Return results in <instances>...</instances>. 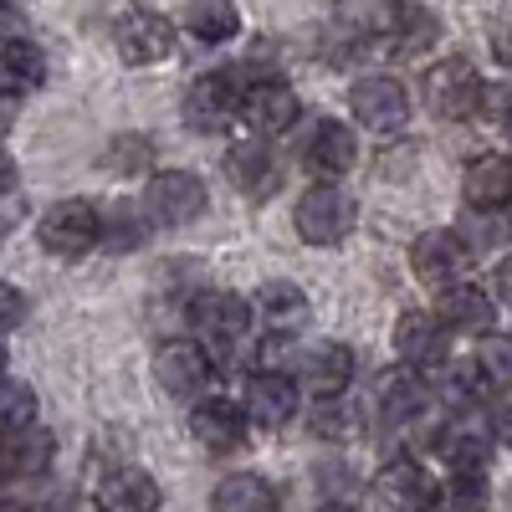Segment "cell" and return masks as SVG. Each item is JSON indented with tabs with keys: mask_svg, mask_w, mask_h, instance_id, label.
<instances>
[{
	"mask_svg": "<svg viewBox=\"0 0 512 512\" xmlns=\"http://www.w3.org/2000/svg\"><path fill=\"white\" fill-rule=\"evenodd\" d=\"M0 374H6V354H0Z\"/></svg>",
	"mask_w": 512,
	"mask_h": 512,
	"instance_id": "obj_42",
	"label": "cell"
},
{
	"mask_svg": "<svg viewBox=\"0 0 512 512\" xmlns=\"http://www.w3.org/2000/svg\"><path fill=\"white\" fill-rule=\"evenodd\" d=\"M425 405H431V384H425L420 369L400 364V369H390V374H379V384H374V410H379L384 425H410V420H420Z\"/></svg>",
	"mask_w": 512,
	"mask_h": 512,
	"instance_id": "obj_16",
	"label": "cell"
},
{
	"mask_svg": "<svg viewBox=\"0 0 512 512\" xmlns=\"http://www.w3.org/2000/svg\"><path fill=\"white\" fill-rule=\"evenodd\" d=\"M472 364L482 369L487 384L507 390V384H512V333H482V349H477Z\"/></svg>",
	"mask_w": 512,
	"mask_h": 512,
	"instance_id": "obj_31",
	"label": "cell"
},
{
	"mask_svg": "<svg viewBox=\"0 0 512 512\" xmlns=\"http://www.w3.org/2000/svg\"><path fill=\"white\" fill-rule=\"evenodd\" d=\"M297 374H303V384L313 395H344L349 379H354V349H344V344H313L303 354V364H297Z\"/></svg>",
	"mask_w": 512,
	"mask_h": 512,
	"instance_id": "obj_23",
	"label": "cell"
},
{
	"mask_svg": "<svg viewBox=\"0 0 512 512\" xmlns=\"http://www.w3.org/2000/svg\"><path fill=\"white\" fill-rule=\"evenodd\" d=\"M359 159V139H354V128L349 123H333L323 118L313 134L303 139V164L313 169L318 180H338V175H349Z\"/></svg>",
	"mask_w": 512,
	"mask_h": 512,
	"instance_id": "obj_17",
	"label": "cell"
},
{
	"mask_svg": "<svg viewBox=\"0 0 512 512\" xmlns=\"http://www.w3.org/2000/svg\"><path fill=\"white\" fill-rule=\"evenodd\" d=\"M246 431H251L246 410H241L236 400H226V395H210V400H200V405L190 410V436H195V446L210 451V456L236 451V446L246 441Z\"/></svg>",
	"mask_w": 512,
	"mask_h": 512,
	"instance_id": "obj_10",
	"label": "cell"
},
{
	"mask_svg": "<svg viewBox=\"0 0 512 512\" xmlns=\"http://www.w3.org/2000/svg\"><path fill=\"white\" fill-rule=\"evenodd\" d=\"M425 512H436V507H425Z\"/></svg>",
	"mask_w": 512,
	"mask_h": 512,
	"instance_id": "obj_44",
	"label": "cell"
},
{
	"mask_svg": "<svg viewBox=\"0 0 512 512\" xmlns=\"http://www.w3.org/2000/svg\"><path fill=\"white\" fill-rule=\"evenodd\" d=\"M0 113H6V93H0Z\"/></svg>",
	"mask_w": 512,
	"mask_h": 512,
	"instance_id": "obj_43",
	"label": "cell"
},
{
	"mask_svg": "<svg viewBox=\"0 0 512 512\" xmlns=\"http://www.w3.org/2000/svg\"><path fill=\"white\" fill-rule=\"evenodd\" d=\"M210 507L216 512H277V487L267 477H256V472H231L216 487Z\"/></svg>",
	"mask_w": 512,
	"mask_h": 512,
	"instance_id": "obj_27",
	"label": "cell"
},
{
	"mask_svg": "<svg viewBox=\"0 0 512 512\" xmlns=\"http://www.w3.org/2000/svg\"><path fill=\"white\" fill-rule=\"evenodd\" d=\"M98 241H103V216L88 200H62L41 216V246H47L52 256H67L72 262V256L93 251Z\"/></svg>",
	"mask_w": 512,
	"mask_h": 512,
	"instance_id": "obj_4",
	"label": "cell"
},
{
	"mask_svg": "<svg viewBox=\"0 0 512 512\" xmlns=\"http://www.w3.org/2000/svg\"><path fill=\"white\" fill-rule=\"evenodd\" d=\"M226 175H231V185H236L241 195H256V200L277 190L272 149H267V144H256V139H246V144H236V149L226 154Z\"/></svg>",
	"mask_w": 512,
	"mask_h": 512,
	"instance_id": "obj_25",
	"label": "cell"
},
{
	"mask_svg": "<svg viewBox=\"0 0 512 512\" xmlns=\"http://www.w3.org/2000/svg\"><path fill=\"white\" fill-rule=\"evenodd\" d=\"M497 297H502V303L512 308V256H507V262L497 267Z\"/></svg>",
	"mask_w": 512,
	"mask_h": 512,
	"instance_id": "obj_38",
	"label": "cell"
},
{
	"mask_svg": "<svg viewBox=\"0 0 512 512\" xmlns=\"http://www.w3.org/2000/svg\"><path fill=\"white\" fill-rule=\"evenodd\" d=\"M0 512H31V507H21V502H6V497H0Z\"/></svg>",
	"mask_w": 512,
	"mask_h": 512,
	"instance_id": "obj_41",
	"label": "cell"
},
{
	"mask_svg": "<svg viewBox=\"0 0 512 512\" xmlns=\"http://www.w3.org/2000/svg\"><path fill=\"white\" fill-rule=\"evenodd\" d=\"M425 103L436 118H472L482 108V77L466 57H446L425 72Z\"/></svg>",
	"mask_w": 512,
	"mask_h": 512,
	"instance_id": "obj_2",
	"label": "cell"
},
{
	"mask_svg": "<svg viewBox=\"0 0 512 512\" xmlns=\"http://www.w3.org/2000/svg\"><path fill=\"white\" fill-rule=\"evenodd\" d=\"M47 82V57H41L31 41H6L0 47V93L6 98H21V93H36Z\"/></svg>",
	"mask_w": 512,
	"mask_h": 512,
	"instance_id": "obj_26",
	"label": "cell"
},
{
	"mask_svg": "<svg viewBox=\"0 0 512 512\" xmlns=\"http://www.w3.org/2000/svg\"><path fill=\"white\" fill-rule=\"evenodd\" d=\"M185 26L200 41H231L241 31V16H236L231 0H190V6H185Z\"/></svg>",
	"mask_w": 512,
	"mask_h": 512,
	"instance_id": "obj_28",
	"label": "cell"
},
{
	"mask_svg": "<svg viewBox=\"0 0 512 512\" xmlns=\"http://www.w3.org/2000/svg\"><path fill=\"white\" fill-rule=\"evenodd\" d=\"M21 31H26V21H21L11 6H0V36H11V41H16Z\"/></svg>",
	"mask_w": 512,
	"mask_h": 512,
	"instance_id": "obj_37",
	"label": "cell"
},
{
	"mask_svg": "<svg viewBox=\"0 0 512 512\" xmlns=\"http://www.w3.org/2000/svg\"><path fill=\"white\" fill-rule=\"evenodd\" d=\"M466 262H472V246H466V236H456V231H425V236H415V246H410L415 277H420L425 287H436V292L451 287V282H461Z\"/></svg>",
	"mask_w": 512,
	"mask_h": 512,
	"instance_id": "obj_9",
	"label": "cell"
},
{
	"mask_svg": "<svg viewBox=\"0 0 512 512\" xmlns=\"http://www.w3.org/2000/svg\"><path fill=\"white\" fill-rule=\"evenodd\" d=\"M395 354H400V364H410L420 374L441 369L446 354H451V328L436 313H405L395 323Z\"/></svg>",
	"mask_w": 512,
	"mask_h": 512,
	"instance_id": "obj_13",
	"label": "cell"
},
{
	"mask_svg": "<svg viewBox=\"0 0 512 512\" xmlns=\"http://www.w3.org/2000/svg\"><path fill=\"white\" fill-rule=\"evenodd\" d=\"M359 221V205L349 190H338V180H318L303 200H297V236L313 246H338Z\"/></svg>",
	"mask_w": 512,
	"mask_h": 512,
	"instance_id": "obj_1",
	"label": "cell"
},
{
	"mask_svg": "<svg viewBox=\"0 0 512 512\" xmlns=\"http://www.w3.org/2000/svg\"><path fill=\"white\" fill-rule=\"evenodd\" d=\"M11 231H16V200L0 195V236H11Z\"/></svg>",
	"mask_w": 512,
	"mask_h": 512,
	"instance_id": "obj_39",
	"label": "cell"
},
{
	"mask_svg": "<svg viewBox=\"0 0 512 512\" xmlns=\"http://www.w3.org/2000/svg\"><path fill=\"white\" fill-rule=\"evenodd\" d=\"M169 41H175V31H169V21H164L159 11L134 6V11H123V16L113 21V47H118L123 62H134V67L164 62Z\"/></svg>",
	"mask_w": 512,
	"mask_h": 512,
	"instance_id": "obj_11",
	"label": "cell"
},
{
	"mask_svg": "<svg viewBox=\"0 0 512 512\" xmlns=\"http://www.w3.org/2000/svg\"><path fill=\"white\" fill-rule=\"evenodd\" d=\"M26 323V292L11 287V282H0V333H11Z\"/></svg>",
	"mask_w": 512,
	"mask_h": 512,
	"instance_id": "obj_34",
	"label": "cell"
},
{
	"mask_svg": "<svg viewBox=\"0 0 512 512\" xmlns=\"http://www.w3.org/2000/svg\"><path fill=\"white\" fill-rule=\"evenodd\" d=\"M36 420V395L26 379L0 374V431H21V425Z\"/></svg>",
	"mask_w": 512,
	"mask_h": 512,
	"instance_id": "obj_30",
	"label": "cell"
},
{
	"mask_svg": "<svg viewBox=\"0 0 512 512\" xmlns=\"http://www.w3.org/2000/svg\"><path fill=\"white\" fill-rule=\"evenodd\" d=\"M241 410H246L251 425H267V431L287 425V420L297 415V384H292V374H282V369H256V374L246 379Z\"/></svg>",
	"mask_w": 512,
	"mask_h": 512,
	"instance_id": "obj_15",
	"label": "cell"
},
{
	"mask_svg": "<svg viewBox=\"0 0 512 512\" xmlns=\"http://www.w3.org/2000/svg\"><path fill=\"white\" fill-rule=\"evenodd\" d=\"M349 108H354V123L369 128V134H395L410 118V93L395 77H359L349 93Z\"/></svg>",
	"mask_w": 512,
	"mask_h": 512,
	"instance_id": "obj_7",
	"label": "cell"
},
{
	"mask_svg": "<svg viewBox=\"0 0 512 512\" xmlns=\"http://www.w3.org/2000/svg\"><path fill=\"white\" fill-rule=\"evenodd\" d=\"M374 497H379V507H390V512H425L436 502V482H431V472H425L415 456H395L390 466H379Z\"/></svg>",
	"mask_w": 512,
	"mask_h": 512,
	"instance_id": "obj_12",
	"label": "cell"
},
{
	"mask_svg": "<svg viewBox=\"0 0 512 512\" xmlns=\"http://www.w3.org/2000/svg\"><path fill=\"white\" fill-rule=\"evenodd\" d=\"M492 492H487V477L482 472H451L446 487H436V512H487Z\"/></svg>",
	"mask_w": 512,
	"mask_h": 512,
	"instance_id": "obj_29",
	"label": "cell"
},
{
	"mask_svg": "<svg viewBox=\"0 0 512 512\" xmlns=\"http://www.w3.org/2000/svg\"><path fill=\"white\" fill-rule=\"evenodd\" d=\"M492 446H497V436H492L487 415H477V410L451 415L436 431V456L451 466V472H482V466L492 461Z\"/></svg>",
	"mask_w": 512,
	"mask_h": 512,
	"instance_id": "obj_5",
	"label": "cell"
},
{
	"mask_svg": "<svg viewBox=\"0 0 512 512\" xmlns=\"http://www.w3.org/2000/svg\"><path fill=\"white\" fill-rule=\"evenodd\" d=\"M461 195L472 210H507L512 205V159L507 154H477L466 164Z\"/></svg>",
	"mask_w": 512,
	"mask_h": 512,
	"instance_id": "obj_20",
	"label": "cell"
},
{
	"mask_svg": "<svg viewBox=\"0 0 512 512\" xmlns=\"http://www.w3.org/2000/svg\"><path fill=\"white\" fill-rule=\"evenodd\" d=\"M482 113L512 139V82H497V88H482Z\"/></svg>",
	"mask_w": 512,
	"mask_h": 512,
	"instance_id": "obj_33",
	"label": "cell"
},
{
	"mask_svg": "<svg viewBox=\"0 0 512 512\" xmlns=\"http://www.w3.org/2000/svg\"><path fill=\"white\" fill-rule=\"evenodd\" d=\"M154 379H159L164 395L195 400L210 384V349L195 344V338H169V344H159V354H154Z\"/></svg>",
	"mask_w": 512,
	"mask_h": 512,
	"instance_id": "obj_6",
	"label": "cell"
},
{
	"mask_svg": "<svg viewBox=\"0 0 512 512\" xmlns=\"http://www.w3.org/2000/svg\"><path fill=\"white\" fill-rule=\"evenodd\" d=\"M318 512H359V507H349V502H323Z\"/></svg>",
	"mask_w": 512,
	"mask_h": 512,
	"instance_id": "obj_40",
	"label": "cell"
},
{
	"mask_svg": "<svg viewBox=\"0 0 512 512\" xmlns=\"http://www.w3.org/2000/svg\"><path fill=\"white\" fill-rule=\"evenodd\" d=\"M379 36H384V47H390L395 57H415V52H425L441 36V26H436V16L425 6H415V0H395V6L379 11Z\"/></svg>",
	"mask_w": 512,
	"mask_h": 512,
	"instance_id": "obj_18",
	"label": "cell"
},
{
	"mask_svg": "<svg viewBox=\"0 0 512 512\" xmlns=\"http://www.w3.org/2000/svg\"><path fill=\"white\" fill-rule=\"evenodd\" d=\"M308 425H313V436H323V441H344L354 431V410L344 405V395H318Z\"/></svg>",
	"mask_w": 512,
	"mask_h": 512,
	"instance_id": "obj_32",
	"label": "cell"
},
{
	"mask_svg": "<svg viewBox=\"0 0 512 512\" xmlns=\"http://www.w3.org/2000/svg\"><path fill=\"white\" fill-rule=\"evenodd\" d=\"M251 318H262L277 338L297 333L308 323V292L297 282H267L262 292H256V303H251Z\"/></svg>",
	"mask_w": 512,
	"mask_h": 512,
	"instance_id": "obj_24",
	"label": "cell"
},
{
	"mask_svg": "<svg viewBox=\"0 0 512 512\" xmlns=\"http://www.w3.org/2000/svg\"><path fill=\"white\" fill-rule=\"evenodd\" d=\"M98 512H159V482L144 466H113L98 482Z\"/></svg>",
	"mask_w": 512,
	"mask_h": 512,
	"instance_id": "obj_22",
	"label": "cell"
},
{
	"mask_svg": "<svg viewBox=\"0 0 512 512\" xmlns=\"http://www.w3.org/2000/svg\"><path fill=\"white\" fill-rule=\"evenodd\" d=\"M11 185H16V159H11L6 144H0V195H11Z\"/></svg>",
	"mask_w": 512,
	"mask_h": 512,
	"instance_id": "obj_36",
	"label": "cell"
},
{
	"mask_svg": "<svg viewBox=\"0 0 512 512\" xmlns=\"http://www.w3.org/2000/svg\"><path fill=\"white\" fill-rule=\"evenodd\" d=\"M205 210V185L190 169H164L149 180V216L159 226H190Z\"/></svg>",
	"mask_w": 512,
	"mask_h": 512,
	"instance_id": "obj_14",
	"label": "cell"
},
{
	"mask_svg": "<svg viewBox=\"0 0 512 512\" xmlns=\"http://www.w3.org/2000/svg\"><path fill=\"white\" fill-rule=\"evenodd\" d=\"M487 425H492V436H497L502 446H512V384H507V395H502V400L492 405Z\"/></svg>",
	"mask_w": 512,
	"mask_h": 512,
	"instance_id": "obj_35",
	"label": "cell"
},
{
	"mask_svg": "<svg viewBox=\"0 0 512 512\" xmlns=\"http://www.w3.org/2000/svg\"><path fill=\"white\" fill-rule=\"evenodd\" d=\"M190 323L200 333V344L221 354V349H236L251 333V303L236 292H200L190 308Z\"/></svg>",
	"mask_w": 512,
	"mask_h": 512,
	"instance_id": "obj_3",
	"label": "cell"
},
{
	"mask_svg": "<svg viewBox=\"0 0 512 512\" xmlns=\"http://www.w3.org/2000/svg\"><path fill=\"white\" fill-rule=\"evenodd\" d=\"M241 118V88L226 77V72H205L190 82L185 93V123L195 128V134H221V128Z\"/></svg>",
	"mask_w": 512,
	"mask_h": 512,
	"instance_id": "obj_8",
	"label": "cell"
},
{
	"mask_svg": "<svg viewBox=\"0 0 512 512\" xmlns=\"http://www.w3.org/2000/svg\"><path fill=\"white\" fill-rule=\"evenodd\" d=\"M241 118L256 128V134H282L297 118V93L282 77H256L251 88H241Z\"/></svg>",
	"mask_w": 512,
	"mask_h": 512,
	"instance_id": "obj_19",
	"label": "cell"
},
{
	"mask_svg": "<svg viewBox=\"0 0 512 512\" xmlns=\"http://www.w3.org/2000/svg\"><path fill=\"white\" fill-rule=\"evenodd\" d=\"M436 318H441L451 333H492L497 303H492L482 287H472V282H451V287H441V297H436Z\"/></svg>",
	"mask_w": 512,
	"mask_h": 512,
	"instance_id": "obj_21",
	"label": "cell"
}]
</instances>
